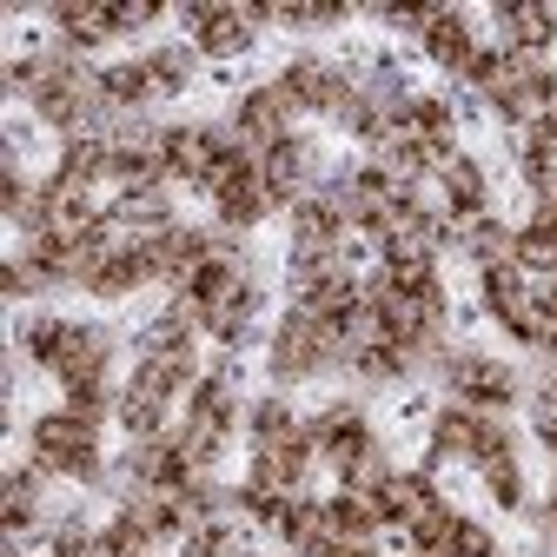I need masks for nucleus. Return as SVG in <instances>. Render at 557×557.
<instances>
[{
	"instance_id": "obj_9",
	"label": "nucleus",
	"mask_w": 557,
	"mask_h": 557,
	"mask_svg": "<svg viewBox=\"0 0 557 557\" xmlns=\"http://www.w3.org/2000/svg\"><path fill=\"white\" fill-rule=\"evenodd\" d=\"M199 47H206V53H239V47H246V21H239V14H220L213 27L199 34Z\"/></svg>"
},
{
	"instance_id": "obj_12",
	"label": "nucleus",
	"mask_w": 557,
	"mask_h": 557,
	"mask_svg": "<svg viewBox=\"0 0 557 557\" xmlns=\"http://www.w3.org/2000/svg\"><path fill=\"white\" fill-rule=\"evenodd\" d=\"M147 21H153V0H139V8H113V27H120V34L147 27Z\"/></svg>"
},
{
	"instance_id": "obj_5",
	"label": "nucleus",
	"mask_w": 557,
	"mask_h": 557,
	"mask_svg": "<svg viewBox=\"0 0 557 557\" xmlns=\"http://www.w3.org/2000/svg\"><path fill=\"white\" fill-rule=\"evenodd\" d=\"M425 47H432V60H438V66H451V74H465V66L478 60V47H471V27H465L458 14H445V21L425 34Z\"/></svg>"
},
{
	"instance_id": "obj_2",
	"label": "nucleus",
	"mask_w": 557,
	"mask_h": 557,
	"mask_svg": "<svg viewBox=\"0 0 557 557\" xmlns=\"http://www.w3.org/2000/svg\"><path fill=\"white\" fill-rule=\"evenodd\" d=\"M81 451H94V425H81L74 411H53V418H34V458L66 471Z\"/></svg>"
},
{
	"instance_id": "obj_13",
	"label": "nucleus",
	"mask_w": 557,
	"mask_h": 557,
	"mask_svg": "<svg viewBox=\"0 0 557 557\" xmlns=\"http://www.w3.org/2000/svg\"><path fill=\"white\" fill-rule=\"evenodd\" d=\"M537 226H550V233H557V193H544V206H537Z\"/></svg>"
},
{
	"instance_id": "obj_8",
	"label": "nucleus",
	"mask_w": 557,
	"mask_h": 557,
	"mask_svg": "<svg viewBox=\"0 0 557 557\" xmlns=\"http://www.w3.org/2000/svg\"><path fill=\"white\" fill-rule=\"evenodd\" d=\"M60 27H74V40L87 47V40H100L113 27V8H60Z\"/></svg>"
},
{
	"instance_id": "obj_4",
	"label": "nucleus",
	"mask_w": 557,
	"mask_h": 557,
	"mask_svg": "<svg viewBox=\"0 0 557 557\" xmlns=\"http://www.w3.org/2000/svg\"><path fill=\"white\" fill-rule=\"evenodd\" d=\"M379 505H385V518H398L405 531L425 518V511H438V498H432V484H425V478H385Z\"/></svg>"
},
{
	"instance_id": "obj_7",
	"label": "nucleus",
	"mask_w": 557,
	"mask_h": 557,
	"mask_svg": "<svg viewBox=\"0 0 557 557\" xmlns=\"http://www.w3.org/2000/svg\"><path fill=\"white\" fill-rule=\"evenodd\" d=\"M385 478H392V471H385V451L372 445L366 458L345 465V492H385Z\"/></svg>"
},
{
	"instance_id": "obj_3",
	"label": "nucleus",
	"mask_w": 557,
	"mask_h": 557,
	"mask_svg": "<svg viewBox=\"0 0 557 557\" xmlns=\"http://www.w3.org/2000/svg\"><path fill=\"white\" fill-rule=\"evenodd\" d=\"M325 366V338L306 325V319H286V332H278V352H272V372L278 379H306Z\"/></svg>"
},
{
	"instance_id": "obj_11",
	"label": "nucleus",
	"mask_w": 557,
	"mask_h": 557,
	"mask_svg": "<svg viewBox=\"0 0 557 557\" xmlns=\"http://www.w3.org/2000/svg\"><path fill=\"white\" fill-rule=\"evenodd\" d=\"M445 557H492V537H484V524H451V550Z\"/></svg>"
},
{
	"instance_id": "obj_1",
	"label": "nucleus",
	"mask_w": 557,
	"mask_h": 557,
	"mask_svg": "<svg viewBox=\"0 0 557 557\" xmlns=\"http://www.w3.org/2000/svg\"><path fill=\"white\" fill-rule=\"evenodd\" d=\"M100 359H107V332H87V325H60L53 352H47L40 366H47V372H60L66 385H94Z\"/></svg>"
},
{
	"instance_id": "obj_6",
	"label": "nucleus",
	"mask_w": 557,
	"mask_h": 557,
	"mask_svg": "<svg viewBox=\"0 0 557 557\" xmlns=\"http://www.w3.org/2000/svg\"><path fill=\"white\" fill-rule=\"evenodd\" d=\"M518 265L557 272V233H550V226H531V233H518Z\"/></svg>"
},
{
	"instance_id": "obj_10",
	"label": "nucleus",
	"mask_w": 557,
	"mask_h": 557,
	"mask_svg": "<svg viewBox=\"0 0 557 557\" xmlns=\"http://www.w3.org/2000/svg\"><path fill=\"white\" fill-rule=\"evenodd\" d=\"M484 299H492L498 312H505L511 299H524V278H518V265H492V272H484Z\"/></svg>"
}]
</instances>
